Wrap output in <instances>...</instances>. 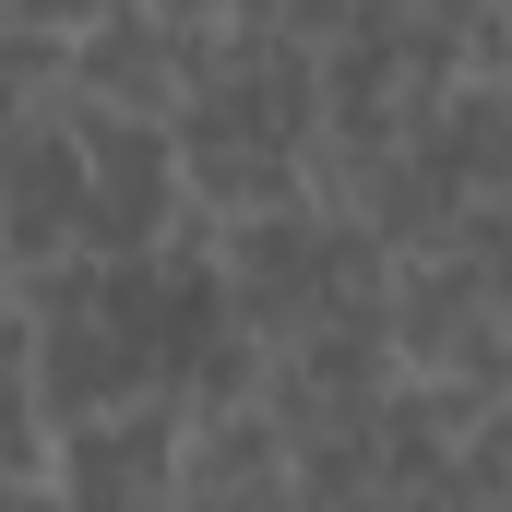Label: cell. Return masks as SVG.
Here are the masks:
<instances>
[{
	"instance_id": "obj_1",
	"label": "cell",
	"mask_w": 512,
	"mask_h": 512,
	"mask_svg": "<svg viewBox=\"0 0 512 512\" xmlns=\"http://www.w3.org/2000/svg\"><path fill=\"white\" fill-rule=\"evenodd\" d=\"M382 346L393 370H477L512 382L501 310H512V262H465V251H393L382 262Z\"/></svg>"
},
{
	"instance_id": "obj_2",
	"label": "cell",
	"mask_w": 512,
	"mask_h": 512,
	"mask_svg": "<svg viewBox=\"0 0 512 512\" xmlns=\"http://www.w3.org/2000/svg\"><path fill=\"white\" fill-rule=\"evenodd\" d=\"M60 120H72V155H84V227H72V251H96V262L155 251L179 227V155H167V131L120 120V108H96L72 84H60Z\"/></svg>"
},
{
	"instance_id": "obj_3",
	"label": "cell",
	"mask_w": 512,
	"mask_h": 512,
	"mask_svg": "<svg viewBox=\"0 0 512 512\" xmlns=\"http://www.w3.org/2000/svg\"><path fill=\"white\" fill-rule=\"evenodd\" d=\"M215 36H179V24H155V12H131V0H108L96 24H72V96H96V108H120V120H179L203 84H215Z\"/></svg>"
},
{
	"instance_id": "obj_4",
	"label": "cell",
	"mask_w": 512,
	"mask_h": 512,
	"mask_svg": "<svg viewBox=\"0 0 512 512\" xmlns=\"http://www.w3.org/2000/svg\"><path fill=\"white\" fill-rule=\"evenodd\" d=\"M417 155H441L465 191H512V84H441L417 120Z\"/></svg>"
},
{
	"instance_id": "obj_5",
	"label": "cell",
	"mask_w": 512,
	"mask_h": 512,
	"mask_svg": "<svg viewBox=\"0 0 512 512\" xmlns=\"http://www.w3.org/2000/svg\"><path fill=\"white\" fill-rule=\"evenodd\" d=\"M60 72H72V36H48L0 0V96H60Z\"/></svg>"
},
{
	"instance_id": "obj_6",
	"label": "cell",
	"mask_w": 512,
	"mask_h": 512,
	"mask_svg": "<svg viewBox=\"0 0 512 512\" xmlns=\"http://www.w3.org/2000/svg\"><path fill=\"white\" fill-rule=\"evenodd\" d=\"M274 12V36H298V48H322L334 24H346V0H262Z\"/></svg>"
},
{
	"instance_id": "obj_7",
	"label": "cell",
	"mask_w": 512,
	"mask_h": 512,
	"mask_svg": "<svg viewBox=\"0 0 512 512\" xmlns=\"http://www.w3.org/2000/svg\"><path fill=\"white\" fill-rule=\"evenodd\" d=\"M0 512H72V501H60V477H48V453H36L24 477H0Z\"/></svg>"
},
{
	"instance_id": "obj_8",
	"label": "cell",
	"mask_w": 512,
	"mask_h": 512,
	"mask_svg": "<svg viewBox=\"0 0 512 512\" xmlns=\"http://www.w3.org/2000/svg\"><path fill=\"white\" fill-rule=\"evenodd\" d=\"M12 12H24V24H48V36H72V24H96L108 0H12Z\"/></svg>"
},
{
	"instance_id": "obj_9",
	"label": "cell",
	"mask_w": 512,
	"mask_h": 512,
	"mask_svg": "<svg viewBox=\"0 0 512 512\" xmlns=\"http://www.w3.org/2000/svg\"><path fill=\"white\" fill-rule=\"evenodd\" d=\"M131 12H155V24H179V36H215V0H131Z\"/></svg>"
}]
</instances>
